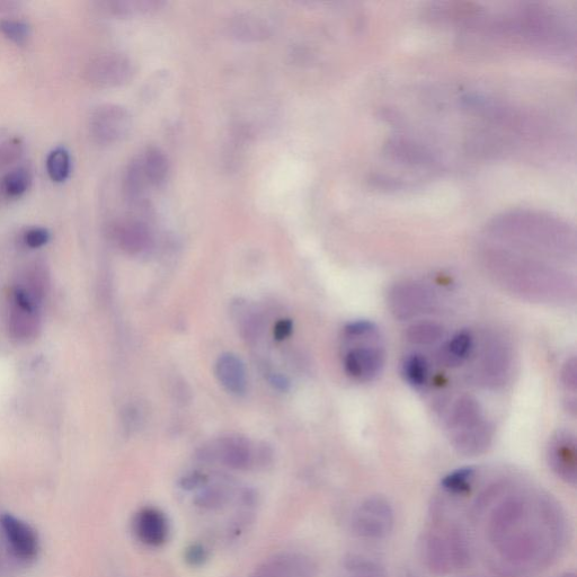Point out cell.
<instances>
[{"label":"cell","instance_id":"1","mask_svg":"<svg viewBox=\"0 0 577 577\" xmlns=\"http://www.w3.org/2000/svg\"><path fill=\"white\" fill-rule=\"evenodd\" d=\"M486 268L504 290L541 304H567L575 297V280L536 257L510 251L487 253Z\"/></svg>","mask_w":577,"mask_h":577},{"label":"cell","instance_id":"2","mask_svg":"<svg viewBox=\"0 0 577 577\" xmlns=\"http://www.w3.org/2000/svg\"><path fill=\"white\" fill-rule=\"evenodd\" d=\"M448 437L452 448L464 457H477L490 449L494 429L485 417L483 407L473 396L457 399L447 421Z\"/></svg>","mask_w":577,"mask_h":577},{"label":"cell","instance_id":"3","mask_svg":"<svg viewBox=\"0 0 577 577\" xmlns=\"http://www.w3.org/2000/svg\"><path fill=\"white\" fill-rule=\"evenodd\" d=\"M530 512V510H529ZM526 517L503 536L494 547L504 562L514 566H525L539 561L550 550V534H559V529H543L523 523Z\"/></svg>","mask_w":577,"mask_h":577},{"label":"cell","instance_id":"4","mask_svg":"<svg viewBox=\"0 0 577 577\" xmlns=\"http://www.w3.org/2000/svg\"><path fill=\"white\" fill-rule=\"evenodd\" d=\"M422 553L430 571L440 576L463 570L470 562L467 539L457 528H450L442 535L430 532L422 541Z\"/></svg>","mask_w":577,"mask_h":577},{"label":"cell","instance_id":"5","mask_svg":"<svg viewBox=\"0 0 577 577\" xmlns=\"http://www.w3.org/2000/svg\"><path fill=\"white\" fill-rule=\"evenodd\" d=\"M355 343L344 355L346 374L360 383H369L377 379L383 372L386 362V352L379 330L365 335L349 337Z\"/></svg>","mask_w":577,"mask_h":577},{"label":"cell","instance_id":"6","mask_svg":"<svg viewBox=\"0 0 577 577\" xmlns=\"http://www.w3.org/2000/svg\"><path fill=\"white\" fill-rule=\"evenodd\" d=\"M512 367V351L507 340L500 335L484 337L482 350L475 365L478 385L497 389L507 383Z\"/></svg>","mask_w":577,"mask_h":577},{"label":"cell","instance_id":"7","mask_svg":"<svg viewBox=\"0 0 577 577\" xmlns=\"http://www.w3.org/2000/svg\"><path fill=\"white\" fill-rule=\"evenodd\" d=\"M394 523L392 504L384 496H371L354 511L352 530L361 539L383 540L392 534Z\"/></svg>","mask_w":577,"mask_h":577},{"label":"cell","instance_id":"8","mask_svg":"<svg viewBox=\"0 0 577 577\" xmlns=\"http://www.w3.org/2000/svg\"><path fill=\"white\" fill-rule=\"evenodd\" d=\"M41 303V299L21 284H16L8 310V331L15 341L26 343L38 336L41 328Z\"/></svg>","mask_w":577,"mask_h":577},{"label":"cell","instance_id":"9","mask_svg":"<svg viewBox=\"0 0 577 577\" xmlns=\"http://www.w3.org/2000/svg\"><path fill=\"white\" fill-rule=\"evenodd\" d=\"M387 304L390 313L398 321H408L430 312L436 300L434 292L423 283L404 281L390 288Z\"/></svg>","mask_w":577,"mask_h":577},{"label":"cell","instance_id":"10","mask_svg":"<svg viewBox=\"0 0 577 577\" xmlns=\"http://www.w3.org/2000/svg\"><path fill=\"white\" fill-rule=\"evenodd\" d=\"M84 76L86 81L95 87L117 88L132 81L135 66L122 53L106 52L88 61Z\"/></svg>","mask_w":577,"mask_h":577},{"label":"cell","instance_id":"11","mask_svg":"<svg viewBox=\"0 0 577 577\" xmlns=\"http://www.w3.org/2000/svg\"><path fill=\"white\" fill-rule=\"evenodd\" d=\"M132 115L118 104H103L96 108L90 119V130L95 141L102 145L117 144L129 136Z\"/></svg>","mask_w":577,"mask_h":577},{"label":"cell","instance_id":"12","mask_svg":"<svg viewBox=\"0 0 577 577\" xmlns=\"http://www.w3.org/2000/svg\"><path fill=\"white\" fill-rule=\"evenodd\" d=\"M547 463L553 473L566 484L577 482V450L574 433L557 431L547 446Z\"/></svg>","mask_w":577,"mask_h":577},{"label":"cell","instance_id":"13","mask_svg":"<svg viewBox=\"0 0 577 577\" xmlns=\"http://www.w3.org/2000/svg\"><path fill=\"white\" fill-rule=\"evenodd\" d=\"M261 452L256 451L250 440L230 436L212 442L210 447L203 451V458L219 461L234 469H247L254 465Z\"/></svg>","mask_w":577,"mask_h":577},{"label":"cell","instance_id":"14","mask_svg":"<svg viewBox=\"0 0 577 577\" xmlns=\"http://www.w3.org/2000/svg\"><path fill=\"white\" fill-rule=\"evenodd\" d=\"M275 16L262 11L238 13L230 19L227 29L232 38L243 42L268 40L277 30Z\"/></svg>","mask_w":577,"mask_h":577},{"label":"cell","instance_id":"15","mask_svg":"<svg viewBox=\"0 0 577 577\" xmlns=\"http://www.w3.org/2000/svg\"><path fill=\"white\" fill-rule=\"evenodd\" d=\"M0 526L13 555L22 562H31L38 556L40 545L37 532L23 520L4 514Z\"/></svg>","mask_w":577,"mask_h":577},{"label":"cell","instance_id":"16","mask_svg":"<svg viewBox=\"0 0 577 577\" xmlns=\"http://www.w3.org/2000/svg\"><path fill=\"white\" fill-rule=\"evenodd\" d=\"M529 499L523 495H513L504 500L493 511L487 526L488 540L494 545L525 518L530 510Z\"/></svg>","mask_w":577,"mask_h":577},{"label":"cell","instance_id":"17","mask_svg":"<svg viewBox=\"0 0 577 577\" xmlns=\"http://www.w3.org/2000/svg\"><path fill=\"white\" fill-rule=\"evenodd\" d=\"M133 530L141 543L148 546H162L170 535V523L161 510L142 509L133 520Z\"/></svg>","mask_w":577,"mask_h":577},{"label":"cell","instance_id":"18","mask_svg":"<svg viewBox=\"0 0 577 577\" xmlns=\"http://www.w3.org/2000/svg\"><path fill=\"white\" fill-rule=\"evenodd\" d=\"M316 567L304 555L282 554L264 563L253 577H315Z\"/></svg>","mask_w":577,"mask_h":577},{"label":"cell","instance_id":"19","mask_svg":"<svg viewBox=\"0 0 577 577\" xmlns=\"http://www.w3.org/2000/svg\"><path fill=\"white\" fill-rule=\"evenodd\" d=\"M113 236L121 250L130 255L144 254L153 246L150 229L140 221H124L114 227Z\"/></svg>","mask_w":577,"mask_h":577},{"label":"cell","instance_id":"20","mask_svg":"<svg viewBox=\"0 0 577 577\" xmlns=\"http://www.w3.org/2000/svg\"><path fill=\"white\" fill-rule=\"evenodd\" d=\"M216 376L228 393L241 396L246 393L247 376L244 363L237 355L225 353L216 363Z\"/></svg>","mask_w":577,"mask_h":577},{"label":"cell","instance_id":"21","mask_svg":"<svg viewBox=\"0 0 577 577\" xmlns=\"http://www.w3.org/2000/svg\"><path fill=\"white\" fill-rule=\"evenodd\" d=\"M147 185L162 186L170 173V163L161 149L150 147L132 159Z\"/></svg>","mask_w":577,"mask_h":577},{"label":"cell","instance_id":"22","mask_svg":"<svg viewBox=\"0 0 577 577\" xmlns=\"http://www.w3.org/2000/svg\"><path fill=\"white\" fill-rule=\"evenodd\" d=\"M475 346V339L472 332L463 330L458 332L452 339L443 346L440 353V360L448 367H458L470 357Z\"/></svg>","mask_w":577,"mask_h":577},{"label":"cell","instance_id":"23","mask_svg":"<svg viewBox=\"0 0 577 577\" xmlns=\"http://www.w3.org/2000/svg\"><path fill=\"white\" fill-rule=\"evenodd\" d=\"M164 6L165 3L161 0H113L104 3L106 12L122 19L152 15L161 11Z\"/></svg>","mask_w":577,"mask_h":577},{"label":"cell","instance_id":"24","mask_svg":"<svg viewBox=\"0 0 577 577\" xmlns=\"http://www.w3.org/2000/svg\"><path fill=\"white\" fill-rule=\"evenodd\" d=\"M32 180V173L28 167H15L5 174L0 189L8 198H20L30 190Z\"/></svg>","mask_w":577,"mask_h":577},{"label":"cell","instance_id":"25","mask_svg":"<svg viewBox=\"0 0 577 577\" xmlns=\"http://www.w3.org/2000/svg\"><path fill=\"white\" fill-rule=\"evenodd\" d=\"M403 375L412 387H423L429 378L428 360L419 353L407 355L403 363Z\"/></svg>","mask_w":577,"mask_h":577},{"label":"cell","instance_id":"26","mask_svg":"<svg viewBox=\"0 0 577 577\" xmlns=\"http://www.w3.org/2000/svg\"><path fill=\"white\" fill-rule=\"evenodd\" d=\"M443 328L433 322L415 323L407 328L406 340L413 345H432L442 339Z\"/></svg>","mask_w":577,"mask_h":577},{"label":"cell","instance_id":"27","mask_svg":"<svg viewBox=\"0 0 577 577\" xmlns=\"http://www.w3.org/2000/svg\"><path fill=\"white\" fill-rule=\"evenodd\" d=\"M46 165L53 182H65L71 172V158L68 150L64 147L53 149L47 157Z\"/></svg>","mask_w":577,"mask_h":577},{"label":"cell","instance_id":"28","mask_svg":"<svg viewBox=\"0 0 577 577\" xmlns=\"http://www.w3.org/2000/svg\"><path fill=\"white\" fill-rule=\"evenodd\" d=\"M475 474L473 467L460 468L443 478L441 485L452 494H464L469 491Z\"/></svg>","mask_w":577,"mask_h":577},{"label":"cell","instance_id":"29","mask_svg":"<svg viewBox=\"0 0 577 577\" xmlns=\"http://www.w3.org/2000/svg\"><path fill=\"white\" fill-rule=\"evenodd\" d=\"M24 154V142L22 139L12 137L0 141V172L7 170L17 162H20Z\"/></svg>","mask_w":577,"mask_h":577},{"label":"cell","instance_id":"30","mask_svg":"<svg viewBox=\"0 0 577 577\" xmlns=\"http://www.w3.org/2000/svg\"><path fill=\"white\" fill-rule=\"evenodd\" d=\"M0 32H2L8 40L16 44L26 43L31 35L29 24L15 19L0 21Z\"/></svg>","mask_w":577,"mask_h":577},{"label":"cell","instance_id":"31","mask_svg":"<svg viewBox=\"0 0 577 577\" xmlns=\"http://www.w3.org/2000/svg\"><path fill=\"white\" fill-rule=\"evenodd\" d=\"M228 490L224 486L211 487L199 496L200 504L204 508H216L228 500Z\"/></svg>","mask_w":577,"mask_h":577},{"label":"cell","instance_id":"32","mask_svg":"<svg viewBox=\"0 0 577 577\" xmlns=\"http://www.w3.org/2000/svg\"><path fill=\"white\" fill-rule=\"evenodd\" d=\"M561 380L566 392H570L575 396L577 389V362L575 358H571L565 362L562 369Z\"/></svg>","mask_w":577,"mask_h":577},{"label":"cell","instance_id":"33","mask_svg":"<svg viewBox=\"0 0 577 577\" xmlns=\"http://www.w3.org/2000/svg\"><path fill=\"white\" fill-rule=\"evenodd\" d=\"M50 241V234L46 228L34 227L26 230L23 242L30 248H40Z\"/></svg>","mask_w":577,"mask_h":577},{"label":"cell","instance_id":"34","mask_svg":"<svg viewBox=\"0 0 577 577\" xmlns=\"http://www.w3.org/2000/svg\"><path fill=\"white\" fill-rule=\"evenodd\" d=\"M294 331V322L291 319H281L277 325L274 326V339L278 341L286 340Z\"/></svg>","mask_w":577,"mask_h":577},{"label":"cell","instance_id":"35","mask_svg":"<svg viewBox=\"0 0 577 577\" xmlns=\"http://www.w3.org/2000/svg\"><path fill=\"white\" fill-rule=\"evenodd\" d=\"M188 559L194 565L201 564L206 559V550L199 546H193L188 554Z\"/></svg>","mask_w":577,"mask_h":577},{"label":"cell","instance_id":"36","mask_svg":"<svg viewBox=\"0 0 577 577\" xmlns=\"http://www.w3.org/2000/svg\"><path fill=\"white\" fill-rule=\"evenodd\" d=\"M270 383L274 386V388L282 390V392H286L290 385L287 378H284L281 375H273L270 379Z\"/></svg>","mask_w":577,"mask_h":577},{"label":"cell","instance_id":"37","mask_svg":"<svg viewBox=\"0 0 577 577\" xmlns=\"http://www.w3.org/2000/svg\"><path fill=\"white\" fill-rule=\"evenodd\" d=\"M354 577H377L376 575H358Z\"/></svg>","mask_w":577,"mask_h":577},{"label":"cell","instance_id":"38","mask_svg":"<svg viewBox=\"0 0 577 577\" xmlns=\"http://www.w3.org/2000/svg\"><path fill=\"white\" fill-rule=\"evenodd\" d=\"M564 577H576V576H575V574H573V573H568V574H566Z\"/></svg>","mask_w":577,"mask_h":577}]
</instances>
